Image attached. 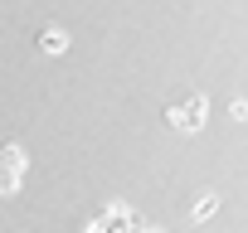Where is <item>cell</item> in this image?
<instances>
[{"mask_svg":"<svg viewBox=\"0 0 248 233\" xmlns=\"http://www.w3.org/2000/svg\"><path fill=\"white\" fill-rule=\"evenodd\" d=\"M214 209H219V199H214V194H204V199L195 204V218H214Z\"/></svg>","mask_w":248,"mask_h":233,"instance_id":"obj_4","label":"cell"},{"mask_svg":"<svg viewBox=\"0 0 248 233\" xmlns=\"http://www.w3.org/2000/svg\"><path fill=\"white\" fill-rule=\"evenodd\" d=\"M204 112H209V102L204 97H185V102H175V107H166V122L175 127V131H200L204 127Z\"/></svg>","mask_w":248,"mask_h":233,"instance_id":"obj_1","label":"cell"},{"mask_svg":"<svg viewBox=\"0 0 248 233\" xmlns=\"http://www.w3.org/2000/svg\"><path fill=\"white\" fill-rule=\"evenodd\" d=\"M25 151L20 146H0V194H15L20 180H25Z\"/></svg>","mask_w":248,"mask_h":233,"instance_id":"obj_2","label":"cell"},{"mask_svg":"<svg viewBox=\"0 0 248 233\" xmlns=\"http://www.w3.org/2000/svg\"><path fill=\"white\" fill-rule=\"evenodd\" d=\"M39 49H44V54H63V49H68V34H63L59 25H49V29L39 34Z\"/></svg>","mask_w":248,"mask_h":233,"instance_id":"obj_3","label":"cell"}]
</instances>
